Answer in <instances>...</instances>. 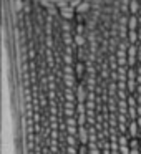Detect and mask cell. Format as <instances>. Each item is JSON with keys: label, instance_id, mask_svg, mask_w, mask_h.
Wrapping results in <instances>:
<instances>
[{"label": "cell", "instance_id": "cell-23", "mask_svg": "<svg viewBox=\"0 0 141 154\" xmlns=\"http://www.w3.org/2000/svg\"><path fill=\"white\" fill-rule=\"evenodd\" d=\"M136 111H138V116H141V104H138V108H136Z\"/></svg>", "mask_w": 141, "mask_h": 154}, {"label": "cell", "instance_id": "cell-8", "mask_svg": "<svg viewBox=\"0 0 141 154\" xmlns=\"http://www.w3.org/2000/svg\"><path fill=\"white\" fill-rule=\"evenodd\" d=\"M68 136H78V128L77 126H67Z\"/></svg>", "mask_w": 141, "mask_h": 154}, {"label": "cell", "instance_id": "cell-4", "mask_svg": "<svg viewBox=\"0 0 141 154\" xmlns=\"http://www.w3.org/2000/svg\"><path fill=\"white\" fill-rule=\"evenodd\" d=\"M63 83L67 85V88H75V76H73V75H65V76H63Z\"/></svg>", "mask_w": 141, "mask_h": 154}, {"label": "cell", "instance_id": "cell-24", "mask_svg": "<svg viewBox=\"0 0 141 154\" xmlns=\"http://www.w3.org/2000/svg\"><path fill=\"white\" fill-rule=\"evenodd\" d=\"M130 154H141V152H139L138 149H131V152H130Z\"/></svg>", "mask_w": 141, "mask_h": 154}, {"label": "cell", "instance_id": "cell-7", "mask_svg": "<svg viewBox=\"0 0 141 154\" xmlns=\"http://www.w3.org/2000/svg\"><path fill=\"white\" fill-rule=\"evenodd\" d=\"M75 45H78V47H83V45H85V38H83V35H80V33H78V35H75Z\"/></svg>", "mask_w": 141, "mask_h": 154}, {"label": "cell", "instance_id": "cell-1", "mask_svg": "<svg viewBox=\"0 0 141 154\" xmlns=\"http://www.w3.org/2000/svg\"><path fill=\"white\" fill-rule=\"evenodd\" d=\"M78 139H80V143L83 146L90 143V133H88L86 126H78Z\"/></svg>", "mask_w": 141, "mask_h": 154}, {"label": "cell", "instance_id": "cell-6", "mask_svg": "<svg viewBox=\"0 0 141 154\" xmlns=\"http://www.w3.org/2000/svg\"><path fill=\"white\" fill-rule=\"evenodd\" d=\"M118 108H120V114H126V108H128L126 100H120V101H118Z\"/></svg>", "mask_w": 141, "mask_h": 154}, {"label": "cell", "instance_id": "cell-11", "mask_svg": "<svg viewBox=\"0 0 141 154\" xmlns=\"http://www.w3.org/2000/svg\"><path fill=\"white\" fill-rule=\"evenodd\" d=\"M88 149H90V154H100V151H98L95 143H88Z\"/></svg>", "mask_w": 141, "mask_h": 154}, {"label": "cell", "instance_id": "cell-15", "mask_svg": "<svg viewBox=\"0 0 141 154\" xmlns=\"http://www.w3.org/2000/svg\"><path fill=\"white\" fill-rule=\"evenodd\" d=\"M131 147L130 146H120V154H130Z\"/></svg>", "mask_w": 141, "mask_h": 154}, {"label": "cell", "instance_id": "cell-18", "mask_svg": "<svg viewBox=\"0 0 141 154\" xmlns=\"http://www.w3.org/2000/svg\"><path fill=\"white\" fill-rule=\"evenodd\" d=\"M67 152H68V154H77L78 151H77V147H75V146H68V147H67Z\"/></svg>", "mask_w": 141, "mask_h": 154}, {"label": "cell", "instance_id": "cell-9", "mask_svg": "<svg viewBox=\"0 0 141 154\" xmlns=\"http://www.w3.org/2000/svg\"><path fill=\"white\" fill-rule=\"evenodd\" d=\"M128 114H130V119H131V121H134V119H136V116H138L136 108H128Z\"/></svg>", "mask_w": 141, "mask_h": 154}, {"label": "cell", "instance_id": "cell-25", "mask_svg": "<svg viewBox=\"0 0 141 154\" xmlns=\"http://www.w3.org/2000/svg\"><path fill=\"white\" fill-rule=\"evenodd\" d=\"M136 123H138V126H139V129H141V116H138V121H136Z\"/></svg>", "mask_w": 141, "mask_h": 154}, {"label": "cell", "instance_id": "cell-17", "mask_svg": "<svg viewBox=\"0 0 141 154\" xmlns=\"http://www.w3.org/2000/svg\"><path fill=\"white\" fill-rule=\"evenodd\" d=\"M85 106H86V109H91V111H95V101H88V100H86V103H85Z\"/></svg>", "mask_w": 141, "mask_h": 154}, {"label": "cell", "instance_id": "cell-14", "mask_svg": "<svg viewBox=\"0 0 141 154\" xmlns=\"http://www.w3.org/2000/svg\"><path fill=\"white\" fill-rule=\"evenodd\" d=\"M128 106H130V108H138V106H136V100H134V96H128Z\"/></svg>", "mask_w": 141, "mask_h": 154}, {"label": "cell", "instance_id": "cell-16", "mask_svg": "<svg viewBox=\"0 0 141 154\" xmlns=\"http://www.w3.org/2000/svg\"><path fill=\"white\" fill-rule=\"evenodd\" d=\"M130 147H131V149H138V151H139V146H138V141H136V137H133V139L130 141Z\"/></svg>", "mask_w": 141, "mask_h": 154}, {"label": "cell", "instance_id": "cell-2", "mask_svg": "<svg viewBox=\"0 0 141 154\" xmlns=\"http://www.w3.org/2000/svg\"><path fill=\"white\" fill-rule=\"evenodd\" d=\"M85 96H88V93H85V86L83 85L77 86V101L78 103H86V101H85Z\"/></svg>", "mask_w": 141, "mask_h": 154}, {"label": "cell", "instance_id": "cell-26", "mask_svg": "<svg viewBox=\"0 0 141 154\" xmlns=\"http://www.w3.org/2000/svg\"><path fill=\"white\" fill-rule=\"evenodd\" d=\"M138 139H139V141H141V133H139V136H138Z\"/></svg>", "mask_w": 141, "mask_h": 154}, {"label": "cell", "instance_id": "cell-22", "mask_svg": "<svg viewBox=\"0 0 141 154\" xmlns=\"http://www.w3.org/2000/svg\"><path fill=\"white\" fill-rule=\"evenodd\" d=\"M85 149H86V147H85L83 144H81V147H80V154H86V151H85Z\"/></svg>", "mask_w": 141, "mask_h": 154}, {"label": "cell", "instance_id": "cell-19", "mask_svg": "<svg viewBox=\"0 0 141 154\" xmlns=\"http://www.w3.org/2000/svg\"><path fill=\"white\" fill-rule=\"evenodd\" d=\"M118 119H120V124H126V114H118Z\"/></svg>", "mask_w": 141, "mask_h": 154}, {"label": "cell", "instance_id": "cell-13", "mask_svg": "<svg viewBox=\"0 0 141 154\" xmlns=\"http://www.w3.org/2000/svg\"><path fill=\"white\" fill-rule=\"evenodd\" d=\"M67 143L68 146H75L77 144V136H67Z\"/></svg>", "mask_w": 141, "mask_h": 154}, {"label": "cell", "instance_id": "cell-3", "mask_svg": "<svg viewBox=\"0 0 141 154\" xmlns=\"http://www.w3.org/2000/svg\"><path fill=\"white\" fill-rule=\"evenodd\" d=\"M138 123H134V121H131L130 124H128V133H130V136L131 137H136V136H139V134H138Z\"/></svg>", "mask_w": 141, "mask_h": 154}, {"label": "cell", "instance_id": "cell-20", "mask_svg": "<svg viewBox=\"0 0 141 154\" xmlns=\"http://www.w3.org/2000/svg\"><path fill=\"white\" fill-rule=\"evenodd\" d=\"M77 73H78V76H81V75H83V65H81V63L77 65Z\"/></svg>", "mask_w": 141, "mask_h": 154}, {"label": "cell", "instance_id": "cell-27", "mask_svg": "<svg viewBox=\"0 0 141 154\" xmlns=\"http://www.w3.org/2000/svg\"><path fill=\"white\" fill-rule=\"evenodd\" d=\"M139 152H141V146H139Z\"/></svg>", "mask_w": 141, "mask_h": 154}, {"label": "cell", "instance_id": "cell-12", "mask_svg": "<svg viewBox=\"0 0 141 154\" xmlns=\"http://www.w3.org/2000/svg\"><path fill=\"white\" fill-rule=\"evenodd\" d=\"M65 124H67V126H77V124H78V119H75V118H67Z\"/></svg>", "mask_w": 141, "mask_h": 154}, {"label": "cell", "instance_id": "cell-10", "mask_svg": "<svg viewBox=\"0 0 141 154\" xmlns=\"http://www.w3.org/2000/svg\"><path fill=\"white\" fill-rule=\"evenodd\" d=\"M118 144H120V146H130V144H128V137L124 136V134L118 136Z\"/></svg>", "mask_w": 141, "mask_h": 154}, {"label": "cell", "instance_id": "cell-21", "mask_svg": "<svg viewBox=\"0 0 141 154\" xmlns=\"http://www.w3.org/2000/svg\"><path fill=\"white\" fill-rule=\"evenodd\" d=\"M131 10H133V12L138 10V2H136V0H134V2H131Z\"/></svg>", "mask_w": 141, "mask_h": 154}, {"label": "cell", "instance_id": "cell-5", "mask_svg": "<svg viewBox=\"0 0 141 154\" xmlns=\"http://www.w3.org/2000/svg\"><path fill=\"white\" fill-rule=\"evenodd\" d=\"M65 96H67V101H71L75 103V88H65Z\"/></svg>", "mask_w": 141, "mask_h": 154}]
</instances>
